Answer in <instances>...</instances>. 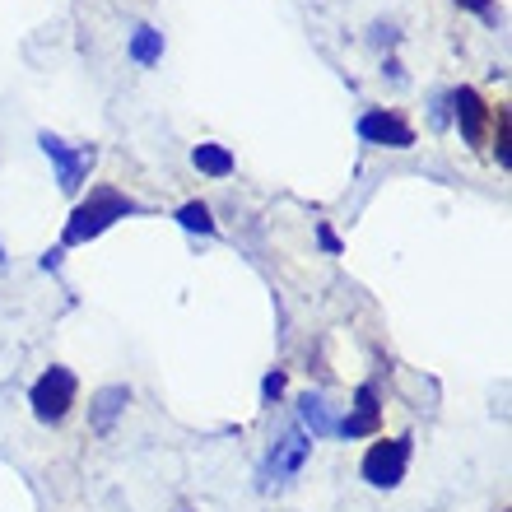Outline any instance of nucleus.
Listing matches in <instances>:
<instances>
[{
  "mask_svg": "<svg viewBox=\"0 0 512 512\" xmlns=\"http://www.w3.org/2000/svg\"><path fill=\"white\" fill-rule=\"evenodd\" d=\"M126 215H140V205L131 201V196H122V191H112V187H98L89 201L70 215V224H66V247H75V243H89V238H98L103 229H112L117 219H126Z\"/></svg>",
  "mask_w": 512,
  "mask_h": 512,
  "instance_id": "obj_1",
  "label": "nucleus"
},
{
  "mask_svg": "<svg viewBox=\"0 0 512 512\" xmlns=\"http://www.w3.org/2000/svg\"><path fill=\"white\" fill-rule=\"evenodd\" d=\"M75 373L70 368H47L38 382H33V415L42 424H61L70 415V405H75Z\"/></svg>",
  "mask_w": 512,
  "mask_h": 512,
  "instance_id": "obj_2",
  "label": "nucleus"
},
{
  "mask_svg": "<svg viewBox=\"0 0 512 512\" xmlns=\"http://www.w3.org/2000/svg\"><path fill=\"white\" fill-rule=\"evenodd\" d=\"M410 466V438H387L364 457V480L373 489H396Z\"/></svg>",
  "mask_w": 512,
  "mask_h": 512,
  "instance_id": "obj_3",
  "label": "nucleus"
},
{
  "mask_svg": "<svg viewBox=\"0 0 512 512\" xmlns=\"http://www.w3.org/2000/svg\"><path fill=\"white\" fill-rule=\"evenodd\" d=\"M38 145H42V154L56 163V182H61V191H80V182H84V173L94 168V145H84V149H66V140H56L52 131H42L38 135Z\"/></svg>",
  "mask_w": 512,
  "mask_h": 512,
  "instance_id": "obj_4",
  "label": "nucleus"
},
{
  "mask_svg": "<svg viewBox=\"0 0 512 512\" xmlns=\"http://www.w3.org/2000/svg\"><path fill=\"white\" fill-rule=\"evenodd\" d=\"M303 461H308V438H303V429H289L275 443V452H270V461L261 466V489H280L289 485L298 471H303Z\"/></svg>",
  "mask_w": 512,
  "mask_h": 512,
  "instance_id": "obj_5",
  "label": "nucleus"
},
{
  "mask_svg": "<svg viewBox=\"0 0 512 512\" xmlns=\"http://www.w3.org/2000/svg\"><path fill=\"white\" fill-rule=\"evenodd\" d=\"M359 135H364L368 145H387V149L415 145V131H410L401 117H391V112H364V117H359Z\"/></svg>",
  "mask_w": 512,
  "mask_h": 512,
  "instance_id": "obj_6",
  "label": "nucleus"
},
{
  "mask_svg": "<svg viewBox=\"0 0 512 512\" xmlns=\"http://www.w3.org/2000/svg\"><path fill=\"white\" fill-rule=\"evenodd\" d=\"M382 429V405H378V391L373 387H359V396H354V410L336 424L340 438H368V433Z\"/></svg>",
  "mask_w": 512,
  "mask_h": 512,
  "instance_id": "obj_7",
  "label": "nucleus"
},
{
  "mask_svg": "<svg viewBox=\"0 0 512 512\" xmlns=\"http://www.w3.org/2000/svg\"><path fill=\"white\" fill-rule=\"evenodd\" d=\"M452 108H457V122H461V135L471 140V145H480L485 140V98L475 94V89H457L452 94Z\"/></svg>",
  "mask_w": 512,
  "mask_h": 512,
  "instance_id": "obj_8",
  "label": "nucleus"
},
{
  "mask_svg": "<svg viewBox=\"0 0 512 512\" xmlns=\"http://www.w3.org/2000/svg\"><path fill=\"white\" fill-rule=\"evenodd\" d=\"M126 405H131V391H126V387H103V391H98L94 410H89L94 433H112V424H117V415H122Z\"/></svg>",
  "mask_w": 512,
  "mask_h": 512,
  "instance_id": "obj_9",
  "label": "nucleus"
},
{
  "mask_svg": "<svg viewBox=\"0 0 512 512\" xmlns=\"http://www.w3.org/2000/svg\"><path fill=\"white\" fill-rule=\"evenodd\" d=\"M298 415H303V424H308L312 429V438H331V433H336V419H331V405L322 401V396H303V401H298Z\"/></svg>",
  "mask_w": 512,
  "mask_h": 512,
  "instance_id": "obj_10",
  "label": "nucleus"
},
{
  "mask_svg": "<svg viewBox=\"0 0 512 512\" xmlns=\"http://www.w3.org/2000/svg\"><path fill=\"white\" fill-rule=\"evenodd\" d=\"M191 163H196L205 177H229V173H233V154H229L224 145H196Z\"/></svg>",
  "mask_w": 512,
  "mask_h": 512,
  "instance_id": "obj_11",
  "label": "nucleus"
},
{
  "mask_svg": "<svg viewBox=\"0 0 512 512\" xmlns=\"http://www.w3.org/2000/svg\"><path fill=\"white\" fill-rule=\"evenodd\" d=\"M131 56L140 61V66H154V61L163 56V33H154V28H135Z\"/></svg>",
  "mask_w": 512,
  "mask_h": 512,
  "instance_id": "obj_12",
  "label": "nucleus"
},
{
  "mask_svg": "<svg viewBox=\"0 0 512 512\" xmlns=\"http://www.w3.org/2000/svg\"><path fill=\"white\" fill-rule=\"evenodd\" d=\"M177 224H182V229H191V233H215V219H210V210H205L201 201L182 205V210H177Z\"/></svg>",
  "mask_w": 512,
  "mask_h": 512,
  "instance_id": "obj_13",
  "label": "nucleus"
},
{
  "mask_svg": "<svg viewBox=\"0 0 512 512\" xmlns=\"http://www.w3.org/2000/svg\"><path fill=\"white\" fill-rule=\"evenodd\" d=\"M261 391H266V401H275V396H280V391H284V373H270V378H266V387H261Z\"/></svg>",
  "mask_w": 512,
  "mask_h": 512,
  "instance_id": "obj_14",
  "label": "nucleus"
},
{
  "mask_svg": "<svg viewBox=\"0 0 512 512\" xmlns=\"http://www.w3.org/2000/svg\"><path fill=\"white\" fill-rule=\"evenodd\" d=\"M317 238H322V247H326V252H340V243H336V233H331V229H322V233H317Z\"/></svg>",
  "mask_w": 512,
  "mask_h": 512,
  "instance_id": "obj_15",
  "label": "nucleus"
},
{
  "mask_svg": "<svg viewBox=\"0 0 512 512\" xmlns=\"http://www.w3.org/2000/svg\"><path fill=\"white\" fill-rule=\"evenodd\" d=\"M457 5H466V10H475V14H489V0H457Z\"/></svg>",
  "mask_w": 512,
  "mask_h": 512,
  "instance_id": "obj_16",
  "label": "nucleus"
},
{
  "mask_svg": "<svg viewBox=\"0 0 512 512\" xmlns=\"http://www.w3.org/2000/svg\"><path fill=\"white\" fill-rule=\"evenodd\" d=\"M0 261H5V256H0Z\"/></svg>",
  "mask_w": 512,
  "mask_h": 512,
  "instance_id": "obj_17",
  "label": "nucleus"
}]
</instances>
